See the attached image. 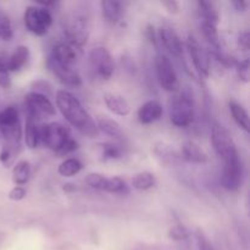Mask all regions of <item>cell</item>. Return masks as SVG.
<instances>
[{
	"label": "cell",
	"mask_w": 250,
	"mask_h": 250,
	"mask_svg": "<svg viewBox=\"0 0 250 250\" xmlns=\"http://www.w3.org/2000/svg\"><path fill=\"white\" fill-rule=\"evenodd\" d=\"M56 106L60 110L61 115L65 117L66 121L81 131L82 133L93 136L97 134L98 128L95 122L89 116L87 110L83 107L80 100L65 89H60L56 92Z\"/></svg>",
	"instance_id": "6da1fadb"
},
{
	"label": "cell",
	"mask_w": 250,
	"mask_h": 250,
	"mask_svg": "<svg viewBox=\"0 0 250 250\" xmlns=\"http://www.w3.org/2000/svg\"><path fill=\"white\" fill-rule=\"evenodd\" d=\"M0 133L4 138V146L19 151L22 126L19 111L15 106H7L0 111Z\"/></svg>",
	"instance_id": "7a4b0ae2"
},
{
	"label": "cell",
	"mask_w": 250,
	"mask_h": 250,
	"mask_svg": "<svg viewBox=\"0 0 250 250\" xmlns=\"http://www.w3.org/2000/svg\"><path fill=\"white\" fill-rule=\"evenodd\" d=\"M63 36L75 48H82L89 38V23L83 15L68 14L62 19Z\"/></svg>",
	"instance_id": "3957f363"
},
{
	"label": "cell",
	"mask_w": 250,
	"mask_h": 250,
	"mask_svg": "<svg viewBox=\"0 0 250 250\" xmlns=\"http://www.w3.org/2000/svg\"><path fill=\"white\" fill-rule=\"evenodd\" d=\"M211 143L215 153L224 163L239 158L237 146L229 132L219 122H214L211 127Z\"/></svg>",
	"instance_id": "277c9868"
},
{
	"label": "cell",
	"mask_w": 250,
	"mask_h": 250,
	"mask_svg": "<svg viewBox=\"0 0 250 250\" xmlns=\"http://www.w3.org/2000/svg\"><path fill=\"white\" fill-rule=\"evenodd\" d=\"M194 103L187 94L173 97L170 103V120L176 127H188L194 121Z\"/></svg>",
	"instance_id": "5b68a950"
},
{
	"label": "cell",
	"mask_w": 250,
	"mask_h": 250,
	"mask_svg": "<svg viewBox=\"0 0 250 250\" xmlns=\"http://www.w3.org/2000/svg\"><path fill=\"white\" fill-rule=\"evenodd\" d=\"M24 109L27 119L34 121L49 119L56 114V109L46 95L39 92H31L24 97Z\"/></svg>",
	"instance_id": "8992f818"
},
{
	"label": "cell",
	"mask_w": 250,
	"mask_h": 250,
	"mask_svg": "<svg viewBox=\"0 0 250 250\" xmlns=\"http://www.w3.org/2000/svg\"><path fill=\"white\" fill-rule=\"evenodd\" d=\"M88 63L93 75L99 80H110L115 72L114 59L111 53L104 46H97L89 51Z\"/></svg>",
	"instance_id": "52a82bcc"
},
{
	"label": "cell",
	"mask_w": 250,
	"mask_h": 250,
	"mask_svg": "<svg viewBox=\"0 0 250 250\" xmlns=\"http://www.w3.org/2000/svg\"><path fill=\"white\" fill-rule=\"evenodd\" d=\"M23 21L27 31L34 36L42 37L48 33L53 23V16L48 9L34 5L27 7L23 15Z\"/></svg>",
	"instance_id": "ba28073f"
},
{
	"label": "cell",
	"mask_w": 250,
	"mask_h": 250,
	"mask_svg": "<svg viewBox=\"0 0 250 250\" xmlns=\"http://www.w3.org/2000/svg\"><path fill=\"white\" fill-rule=\"evenodd\" d=\"M39 138L49 149L58 154L71 139L70 129L59 122H50L39 128Z\"/></svg>",
	"instance_id": "9c48e42d"
},
{
	"label": "cell",
	"mask_w": 250,
	"mask_h": 250,
	"mask_svg": "<svg viewBox=\"0 0 250 250\" xmlns=\"http://www.w3.org/2000/svg\"><path fill=\"white\" fill-rule=\"evenodd\" d=\"M155 72L159 84L165 92L176 93L180 89V81L175 67L170 59L164 54H159L155 58Z\"/></svg>",
	"instance_id": "30bf717a"
},
{
	"label": "cell",
	"mask_w": 250,
	"mask_h": 250,
	"mask_svg": "<svg viewBox=\"0 0 250 250\" xmlns=\"http://www.w3.org/2000/svg\"><path fill=\"white\" fill-rule=\"evenodd\" d=\"M188 53L193 61L195 71L202 78H208L210 76V59L205 49L202 44L198 42V39L193 36H188L186 41Z\"/></svg>",
	"instance_id": "8fae6325"
},
{
	"label": "cell",
	"mask_w": 250,
	"mask_h": 250,
	"mask_svg": "<svg viewBox=\"0 0 250 250\" xmlns=\"http://www.w3.org/2000/svg\"><path fill=\"white\" fill-rule=\"evenodd\" d=\"M242 183V164L241 159H233L224 163V170L221 175V185L229 192H236Z\"/></svg>",
	"instance_id": "7c38bea8"
},
{
	"label": "cell",
	"mask_w": 250,
	"mask_h": 250,
	"mask_svg": "<svg viewBox=\"0 0 250 250\" xmlns=\"http://www.w3.org/2000/svg\"><path fill=\"white\" fill-rule=\"evenodd\" d=\"M159 39L164 48L173 56L181 58L183 55V43L177 32L170 24H164L159 29Z\"/></svg>",
	"instance_id": "4fadbf2b"
},
{
	"label": "cell",
	"mask_w": 250,
	"mask_h": 250,
	"mask_svg": "<svg viewBox=\"0 0 250 250\" xmlns=\"http://www.w3.org/2000/svg\"><path fill=\"white\" fill-rule=\"evenodd\" d=\"M48 66L53 75L58 78L59 82H61L66 87L77 88L82 85V78L75 67L59 65V63L51 61L50 59L48 60Z\"/></svg>",
	"instance_id": "5bb4252c"
},
{
	"label": "cell",
	"mask_w": 250,
	"mask_h": 250,
	"mask_svg": "<svg viewBox=\"0 0 250 250\" xmlns=\"http://www.w3.org/2000/svg\"><path fill=\"white\" fill-rule=\"evenodd\" d=\"M49 59L59 65L75 67V63L77 61V48L68 44L67 42H61L54 46Z\"/></svg>",
	"instance_id": "9a60e30c"
},
{
	"label": "cell",
	"mask_w": 250,
	"mask_h": 250,
	"mask_svg": "<svg viewBox=\"0 0 250 250\" xmlns=\"http://www.w3.org/2000/svg\"><path fill=\"white\" fill-rule=\"evenodd\" d=\"M163 112V106L158 100H148L139 107L137 116L142 125H151L161 119Z\"/></svg>",
	"instance_id": "2e32d148"
},
{
	"label": "cell",
	"mask_w": 250,
	"mask_h": 250,
	"mask_svg": "<svg viewBox=\"0 0 250 250\" xmlns=\"http://www.w3.org/2000/svg\"><path fill=\"white\" fill-rule=\"evenodd\" d=\"M182 158L186 161L192 164H205L209 160L207 151L202 148L198 143L193 141H187L182 144Z\"/></svg>",
	"instance_id": "e0dca14e"
},
{
	"label": "cell",
	"mask_w": 250,
	"mask_h": 250,
	"mask_svg": "<svg viewBox=\"0 0 250 250\" xmlns=\"http://www.w3.org/2000/svg\"><path fill=\"white\" fill-rule=\"evenodd\" d=\"M104 102L107 109L112 114L117 115V116H127L129 114V111H131L129 103L127 102L126 98H124L120 94L107 93V94L104 95Z\"/></svg>",
	"instance_id": "ac0fdd59"
},
{
	"label": "cell",
	"mask_w": 250,
	"mask_h": 250,
	"mask_svg": "<svg viewBox=\"0 0 250 250\" xmlns=\"http://www.w3.org/2000/svg\"><path fill=\"white\" fill-rule=\"evenodd\" d=\"M29 60V49L24 45H19L15 49L14 53L10 55L9 61L5 66H6L7 71H11V72H19L22 68L24 67V65H27Z\"/></svg>",
	"instance_id": "d6986e66"
},
{
	"label": "cell",
	"mask_w": 250,
	"mask_h": 250,
	"mask_svg": "<svg viewBox=\"0 0 250 250\" xmlns=\"http://www.w3.org/2000/svg\"><path fill=\"white\" fill-rule=\"evenodd\" d=\"M102 7L103 17L105 21L111 24L119 23L122 16V4L120 1H114V0H103L100 2Z\"/></svg>",
	"instance_id": "ffe728a7"
},
{
	"label": "cell",
	"mask_w": 250,
	"mask_h": 250,
	"mask_svg": "<svg viewBox=\"0 0 250 250\" xmlns=\"http://www.w3.org/2000/svg\"><path fill=\"white\" fill-rule=\"evenodd\" d=\"M229 112H231L232 117H233L234 122L238 125L239 128L243 129L244 132L248 133L249 132V115L248 111L243 107V105L239 104L236 100H229Z\"/></svg>",
	"instance_id": "44dd1931"
},
{
	"label": "cell",
	"mask_w": 250,
	"mask_h": 250,
	"mask_svg": "<svg viewBox=\"0 0 250 250\" xmlns=\"http://www.w3.org/2000/svg\"><path fill=\"white\" fill-rule=\"evenodd\" d=\"M97 128L98 131L103 132L112 138H121L122 137V129L120 125L115 120L107 116H102L97 120Z\"/></svg>",
	"instance_id": "7402d4cb"
},
{
	"label": "cell",
	"mask_w": 250,
	"mask_h": 250,
	"mask_svg": "<svg viewBox=\"0 0 250 250\" xmlns=\"http://www.w3.org/2000/svg\"><path fill=\"white\" fill-rule=\"evenodd\" d=\"M200 28H202L203 37L209 43V45L212 46L214 50H221V42H220L217 24L210 23V22H202L200 23Z\"/></svg>",
	"instance_id": "603a6c76"
},
{
	"label": "cell",
	"mask_w": 250,
	"mask_h": 250,
	"mask_svg": "<svg viewBox=\"0 0 250 250\" xmlns=\"http://www.w3.org/2000/svg\"><path fill=\"white\" fill-rule=\"evenodd\" d=\"M198 11L202 22H210V23L219 24V11L214 2L211 1H198Z\"/></svg>",
	"instance_id": "cb8c5ba5"
},
{
	"label": "cell",
	"mask_w": 250,
	"mask_h": 250,
	"mask_svg": "<svg viewBox=\"0 0 250 250\" xmlns=\"http://www.w3.org/2000/svg\"><path fill=\"white\" fill-rule=\"evenodd\" d=\"M31 177V165L28 161L21 160L12 168V182L16 186H23Z\"/></svg>",
	"instance_id": "d4e9b609"
},
{
	"label": "cell",
	"mask_w": 250,
	"mask_h": 250,
	"mask_svg": "<svg viewBox=\"0 0 250 250\" xmlns=\"http://www.w3.org/2000/svg\"><path fill=\"white\" fill-rule=\"evenodd\" d=\"M24 143H26L28 149H36L38 146L39 141V127L37 126V122L32 119L26 120V125H24Z\"/></svg>",
	"instance_id": "484cf974"
},
{
	"label": "cell",
	"mask_w": 250,
	"mask_h": 250,
	"mask_svg": "<svg viewBox=\"0 0 250 250\" xmlns=\"http://www.w3.org/2000/svg\"><path fill=\"white\" fill-rule=\"evenodd\" d=\"M156 183V178L154 176V173L148 172V171H143V172L137 173L136 176L132 180V186H133L134 189L141 190H148L150 188H153Z\"/></svg>",
	"instance_id": "4316f807"
},
{
	"label": "cell",
	"mask_w": 250,
	"mask_h": 250,
	"mask_svg": "<svg viewBox=\"0 0 250 250\" xmlns=\"http://www.w3.org/2000/svg\"><path fill=\"white\" fill-rule=\"evenodd\" d=\"M83 165L78 159L76 158H68L66 160H63L62 163L59 165L58 172L59 175L62 176V177H73L77 173L81 172Z\"/></svg>",
	"instance_id": "83f0119b"
},
{
	"label": "cell",
	"mask_w": 250,
	"mask_h": 250,
	"mask_svg": "<svg viewBox=\"0 0 250 250\" xmlns=\"http://www.w3.org/2000/svg\"><path fill=\"white\" fill-rule=\"evenodd\" d=\"M105 192L114 193V194H127L128 193V186L126 185L121 177H107Z\"/></svg>",
	"instance_id": "f1b7e54d"
},
{
	"label": "cell",
	"mask_w": 250,
	"mask_h": 250,
	"mask_svg": "<svg viewBox=\"0 0 250 250\" xmlns=\"http://www.w3.org/2000/svg\"><path fill=\"white\" fill-rule=\"evenodd\" d=\"M100 156L103 160H116L122 156V150L117 144L103 143L100 146Z\"/></svg>",
	"instance_id": "f546056e"
},
{
	"label": "cell",
	"mask_w": 250,
	"mask_h": 250,
	"mask_svg": "<svg viewBox=\"0 0 250 250\" xmlns=\"http://www.w3.org/2000/svg\"><path fill=\"white\" fill-rule=\"evenodd\" d=\"M189 236H190L189 229L182 224L175 225V226L171 227L167 232L168 238H170L171 241H175V242L185 241V239L189 238Z\"/></svg>",
	"instance_id": "4dcf8cb0"
},
{
	"label": "cell",
	"mask_w": 250,
	"mask_h": 250,
	"mask_svg": "<svg viewBox=\"0 0 250 250\" xmlns=\"http://www.w3.org/2000/svg\"><path fill=\"white\" fill-rule=\"evenodd\" d=\"M14 36L12 24L9 17L4 14H0V41L9 42Z\"/></svg>",
	"instance_id": "1f68e13d"
},
{
	"label": "cell",
	"mask_w": 250,
	"mask_h": 250,
	"mask_svg": "<svg viewBox=\"0 0 250 250\" xmlns=\"http://www.w3.org/2000/svg\"><path fill=\"white\" fill-rule=\"evenodd\" d=\"M85 182L89 187L94 188L97 190H103L105 192V187H106L107 177H105L102 173H89L85 178Z\"/></svg>",
	"instance_id": "d6a6232c"
},
{
	"label": "cell",
	"mask_w": 250,
	"mask_h": 250,
	"mask_svg": "<svg viewBox=\"0 0 250 250\" xmlns=\"http://www.w3.org/2000/svg\"><path fill=\"white\" fill-rule=\"evenodd\" d=\"M237 72H238L239 78H241L243 82L248 83L249 82V59H244L241 62H238L237 65Z\"/></svg>",
	"instance_id": "836d02e7"
},
{
	"label": "cell",
	"mask_w": 250,
	"mask_h": 250,
	"mask_svg": "<svg viewBox=\"0 0 250 250\" xmlns=\"http://www.w3.org/2000/svg\"><path fill=\"white\" fill-rule=\"evenodd\" d=\"M26 189L21 186H15L9 192V199L12 202H21L22 199L26 198Z\"/></svg>",
	"instance_id": "e575fe53"
},
{
	"label": "cell",
	"mask_w": 250,
	"mask_h": 250,
	"mask_svg": "<svg viewBox=\"0 0 250 250\" xmlns=\"http://www.w3.org/2000/svg\"><path fill=\"white\" fill-rule=\"evenodd\" d=\"M11 85V78H10V72L7 71L6 66L0 61V87L9 88Z\"/></svg>",
	"instance_id": "d590c367"
},
{
	"label": "cell",
	"mask_w": 250,
	"mask_h": 250,
	"mask_svg": "<svg viewBox=\"0 0 250 250\" xmlns=\"http://www.w3.org/2000/svg\"><path fill=\"white\" fill-rule=\"evenodd\" d=\"M238 45L239 48L242 49V51L247 53L249 50V46H250V36H249V32H242L238 37Z\"/></svg>",
	"instance_id": "8d00e7d4"
},
{
	"label": "cell",
	"mask_w": 250,
	"mask_h": 250,
	"mask_svg": "<svg viewBox=\"0 0 250 250\" xmlns=\"http://www.w3.org/2000/svg\"><path fill=\"white\" fill-rule=\"evenodd\" d=\"M161 5H163V6L167 10L168 14L173 15V14H177V12L180 11V4H178L177 1H175V0H167V1H163L161 2Z\"/></svg>",
	"instance_id": "74e56055"
},
{
	"label": "cell",
	"mask_w": 250,
	"mask_h": 250,
	"mask_svg": "<svg viewBox=\"0 0 250 250\" xmlns=\"http://www.w3.org/2000/svg\"><path fill=\"white\" fill-rule=\"evenodd\" d=\"M198 247H199V250H215L210 242L203 236V233H198Z\"/></svg>",
	"instance_id": "f35d334b"
},
{
	"label": "cell",
	"mask_w": 250,
	"mask_h": 250,
	"mask_svg": "<svg viewBox=\"0 0 250 250\" xmlns=\"http://www.w3.org/2000/svg\"><path fill=\"white\" fill-rule=\"evenodd\" d=\"M233 6L236 7L237 11H246L248 9V1H244V0H234L233 2Z\"/></svg>",
	"instance_id": "ab89813d"
},
{
	"label": "cell",
	"mask_w": 250,
	"mask_h": 250,
	"mask_svg": "<svg viewBox=\"0 0 250 250\" xmlns=\"http://www.w3.org/2000/svg\"><path fill=\"white\" fill-rule=\"evenodd\" d=\"M146 38L149 39V42H151L153 44L156 43V34H155V32H154L153 26H148V28H146Z\"/></svg>",
	"instance_id": "60d3db41"
}]
</instances>
